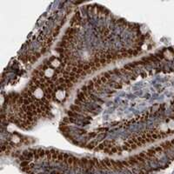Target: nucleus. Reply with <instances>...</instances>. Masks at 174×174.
I'll return each mask as SVG.
<instances>
[{
    "mask_svg": "<svg viewBox=\"0 0 174 174\" xmlns=\"http://www.w3.org/2000/svg\"><path fill=\"white\" fill-rule=\"evenodd\" d=\"M66 96H67L66 91H65V89H63V88H59L54 92L55 99H57L58 101H59V102L64 101L65 99H66Z\"/></svg>",
    "mask_w": 174,
    "mask_h": 174,
    "instance_id": "nucleus-1",
    "label": "nucleus"
},
{
    "mask_svg": "<svg viewBox=\"0 0 174 174\" xmlns=\"http://www.w3.org/2000/svg\"><path fill=\"white\" fill-rule=\"evenodd\" d=\"M43 74L47 78H52L53 77H56V71L52 67H46L43 71Z\"/></svg>",
    "mask_w": 174,
    "mask_h": 174,
    "instance_id": "nucleus-2",
    "label": "nucleus"
},
{
    "mask_svg": "<svg viewBox=\"0 0 174 174\" xmlns=\"http://www.w3.org/2000/svg\"><path fill=\"white\" fill-rule=\"evenodd\" d=\"M45 94H46V93H45V91L42 89V87H39V86L35 87V90L33 91V95H34V97L38 99H43L44 96H45Z\"/></svg>",
    "mask_w": 174,
    "mask_h": 174,
    "instance_id": "nucleus-3",
    "label": "nucleus"
},
{
    "mask_svg": "<svg viewBox=\"0 0 174 174\" xmlns=\"http://www.w3.org/2000/svg\"><path fill=\"white\" fill-rule=\"evenodd\" d=\"M50 65H51V67H52L54 69L59 68L61 65V61L58 58H54L50 61Z\"/></svg>",
    "mask_w": 174,
    "mask_h": 174,
    "instance_id": "nucleus-4",
    "label": "nucleus"
},
{
    "mask_svg": "<svg viewBox=\"0 0 174 174\" xmlns=\"http://www.w3.org/2000/svg\"><path fill=\"white\" fill-rule=\"evenodd\" d=\"M167 127L171 131H174V119H170L167 122Z\"/></svg>",
    "mask_w": 174,
    "mask_h": 174,
    "instance_id": "nucleus-5",
    "label": "nucleus"
},
{
    "mask_svg": "<svg viewBox=\"0 0 174 174\" xmlns=\"http://www.w3.org/2000/svg\"><path fill=\"white\" fill-rule=\"evenodd\" d=\"M11 140H12L14 143H18V142H20L21 138L17 136V134H14V135H12V137H11Z\"/></svg>",
    "mask_w": 174,
    "mask_h": 174,
    "instance_id": "nucleus-6",
    "label": "nucleus"
}]
</instances>
